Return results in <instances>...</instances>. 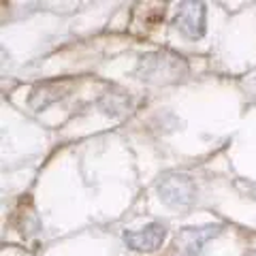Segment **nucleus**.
Masks as SVG:
<instances>
[{"label":"nucleus","mask_w":256,"mask_h":256,"mask_svg":"<svg viewBox=\"0 0 256 256\" xmlns=\"http://www.w3.org/2000/svg\"><path fill=\"white\" fill-rule=\"evenodd\" d=\"M137 75L148 84H175L188 75V64L175 52H152L139 58Z\"/></svg>","instance_id":"nucleus-1"},{"label":"nucleus","mask_w":256,"mask_h":256,"mask_svg":"<svg viewBox=\"0 0 256 256\" xmlns=\"http://www.w3.org/2000/svg\"><path fill=\"white\" fill-rule=\"evenodd\" d=\"M158 196L171 210H188L196 201V186L188 173L166 171L156 182Z\"/></svg>","instance_id":"nucleus-2"},{"label":"nucleus","mask_w":256,"mask_h":256,"mask_svg":"<svg viewBox=\"0 0 256 256\" xmlns=\"http://www.w3.org/2000/svg\"><path fill=\"white\" fill-rule=\"evenodd\" d=\"M222 224H205V226H186L175 235L173 250L180 256H203L205 244L222 233Z\"/></svg>","instance_id":"nucleus-3"},{"label":"nucleus","mask_w":256,"mask_h":256,"mask_svg":"<svg viewBox=\"0 0 256 256\" xmlns=\"http://www.w3.org/2000/svg\"><path fill=\"white\" fill-rule=\"evenodd\" d=\"M173 28L180 30L186 38H192V41L203 38L207 30V6L203 2H196V0L182 2L178 13H175Z\"/></svg>","instance_id":"nucleus-4"},{"label":"nucleus","mask_w":256,"mask_h":256,"mask_svg":"<svg viewBox=\"0 0 256 256\" xmlns=\"http://www.w3.org/2000/svg\"><path fill=\"white\" fill-rule=\"evenodd\" d=\"M166 239V228L160 222H150L137 230H124V244L134 252H154Z\"/></svg>","instance_id":"nucleus-5"},{"label":"nucleus","mask_w":256,"mask_h":256,"mask_svg":"<svg viewBox=\"0 0 256 256\" xmlns=\"http://www.w3.org/2000/svg\"><path fill=\"white\" fill-rule=\"evenodd\" d=\"M68 82H45L38 84L34 90H32L28 105L34 111H43L54 102H58L60 98H64V90H66Z\"/></svg>","instance_id":"nucleus-6"},{"label":"nucleus","mask_w":256,"mask_h":256,"mask_svg":"<svg viewBox=\"0 0 256 256\" xmlns=\"http://www.w3.org/2000/svg\"><path fill=\"white\" fill-rule=\"evenodd\" d=\"M128 105H130V98L126 96V92L105 94V96H102V98L98 100V107L105 111L107 116H120V114H124Z\"/></svg>","instance_id":"nucleus-7"}]
</instances>
